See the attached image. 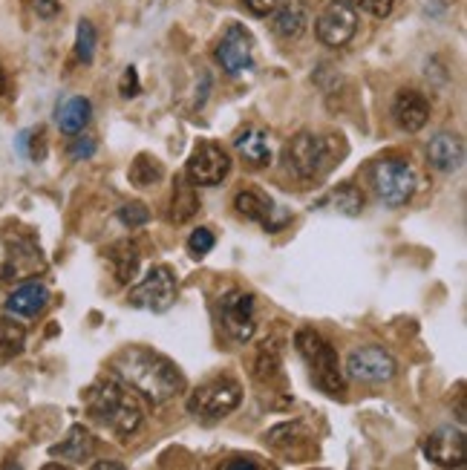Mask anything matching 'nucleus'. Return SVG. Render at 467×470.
I'll return each mask as SVG.
<instances>
[{
	"mask_svg": "<svg viewBox=\"0 0 467 470\" xmlns=\"http://www.w3.org/2000/svg\"><path fill=\"white\" fill-rule=\"evenodd\" d=\"M47 269L41 245L15 226L0 228V280H30Z\"/></svg>",
	"mask_w": 467,
	"mask_h": 470,
	"instance_id": "4",
	"label": "nucleus"
},
{
	"mask_svg": "<svg viewBox=\"0 0 467 470\" xmlns=\"http://www.w3.org/2000/svg\"><path fill=\"white\" fill-rule=\"evenodd\" d=\"M217 315H219V326L225 329V335L237 344H249L254 332H257V303L254 295L231 289L219 297L217 303Z\"/></svg>",
	"mask_w": 467,
	"mask_h": 470,
	"instance_id": "8",
	"label": "nucleus"
},
{
	"mask_svg": "<svg viewBox=\"0 0 467 470\" xmlns=\"http://www.w3.org/2000/svg\"><path fill=\"white\" fill-rule=\"evenodd\" d=\"M185 171L197 188H214L228 176L231 156L223 145H217V141H202V145H197V150L191 153Z\"/></svg>",
	"mask_w": 467,
	"mask_h": 470,
	"instance_id": "12",
	"label": "nucleus"
},
{
	"mask_svg": "<svg viewBox=\"0 0 467 470\" xmlns=\"http://www.w3.org/2000/svg\"><path fill=\"white\" fill-rule=\"evenodd\" d=\"M398 361L384 346H358L346 358V375L363 384H384L395 378Z\"/></svg>",
	"mask_w": 467,
	"mask_h": 470,
	"instance_id": "11",
	"label": "nucleus"
},
{
	"mask_svg": "<svg viewBox=\"0 0 467 470\" xmlns=\"http://www.w3.org/2000/svg\"><path fill=\"white\" fill-rule=\"evenodd\" d=\"M96 470H122V465L119 462H98Z\"/></svg>",
	"mask_w": 467,
	"mask_h": 470,
	"instance_id": "39",
	"label": "nucleus"
},
{
	"mask_svg": "<svg viewBox=\"0 0 467 470\" xmlns=\"http://www.w3.org/2000/svg\"><path fill=\"white\" fill-rule=\"evenodd\" d=\"M214 245H217V237H214L211 228H197L188 237V252H191V257H197V260H202Z\"/></svg>",
	"mask_w": 467,
	"mask_h": 470,
	"instance_id": "32",
	"label": "nucleus"
},
{
	"mask_svg": "<svg viewBox=\"0 0 467 470\" xmlns=\"http://www.w3.org/2000/svg\"><path fill=\"white\" fill-rule=\"evenodd\" d=\"M214 56L219 61V67H223L228 75H240L245 70H251V64H254L251 32L245 30L242 23H228L223 38H219L217 49H214Z\"/></svg>",
	"mask_w": 467,
	"mask_h": 470,
	"instance_id": "13",
	"label": "nucleus"
},
{
	"mask_svg": "<svg viewBox=\"0 0 467 470\" xmlns=\"http://www.w3.org/2000/svg\"><path fill=\"white\" fill-rule=\"evenodd\" d=\"M242 4L249 6V12H254V15L266 18V15H271V9L277 6V0H242Z\"/></svg>",
	"mask_w": 467,
	"mask_h": 470,
	"instance_id": "37",
	"label": "nucleus"
},
{
	"mask_svg": "<svg viewBox=\"0 0 467 470\" xmlns=\"http://www.w3.org/2000/svg\"><path fill=\"white\" fill-rule=\"evenodd\" d=\"M369 185L378 202H384L386 208H401L415 197L419 182H415L410 162L398 159V156H384L369 167Z\"/></svg>",
	"mask_w": 467,
	"mask_h": 470,
	"instance_id": "5",
	"label": "nucleus"
},
{
	"mask_svg": "<svg viewBox=\"0 0 467 470\" xmlns=\"http://www.w3.org/2000/svg\"><path fill=\"white\" fill-rule=\"evenodd\" d=\"M96 450V441L93 436H89V430L84 424H72L70 427V436L61 441V445H55L49 453L52 456H61V459H67L72 465H84L89 456H93Z\"/></svg>",
	"mask_w": 467,
	"mask_h": 470,
	"instance_id": "21",
	"label": "nucleus"
},
{
	"mask_svg": "<svg viewBox=\"0 0 467 470\" xmlns=\"http://www.w3.org/2000/svg\"><path fill=\"white\" fill-rule=\"evenodd\" d=\"M294 346H297V352H301V358L306 361L315 387L323 389V393L332 396V398H344L346 381H344L341 358H337L335 346L327 341V338L315 329H309V326H303V329H297V335H294Z\"/></svg>",
	"mask_w": 467,
	"mask_h": 470,
	"instance_id": "3",
	"label": "nucleus"
},
{
	"mask_svg": "<svg viewBox=\"0 0 467 470\" xmlns=\"http://www.w3.org/2000/svg\"><path fill=\"white\" fill-rule=\"evenodd\" d=\"M234 211H237L242 219L249 223H259L266 231H280L285 223H289V214H283L275 205V200L266 197L263 191L257 188H245L234 197Z\"/></svg>",
	"mask_w": 467,
	"mask_h": 470,
	"instance_id": "15",
	"label": "nucleus"
},
{
	"mask_svg": "<svg viewBox=\"0 0 467 470\" xmlns=\"http://www.w3.org/2000/svg\"><path fill=\"white\" fill-rule=\"evenodd\" d=\"M35 12L44 21H52L61 12V6H58V0H35Z\"/></svg>",
	"mask_w": 467,
	"mask_h": 470,
	"instance_id": "36",
	"label": "nucleus"
},
{
	"mask_svg": "<svg viewBox=\"0 0 467 470\" xmlns=\"http://www.w3.org/2000/svg\"><path fill=\"white\" fill-rule=\"evenodd\" d=\"M242 401V387L228 375L211 378L188 396V413L200 422H219L231 415Z\"/></svg>",
	"mask_w": 467,
	"mask_h": 470,
	"instance_id": "6",
	"label": "nucleus"
},
{
	"mask_svg": "<svg viewBox=\"0 0 467 470\" xmlns=\"http://www.w3.org/2000/svg\"><path fill=\"white\" fill-rule=\"evenodd\" d=\"M197 211H200V200H197V191H193V182L176 179L174 200H171V219L174 223H188Z\"/></svg>",
	"mask_w": 467,
	"mask_h": 470,
	"instance_id": "24",
	"label": "nucleus"
},
{
	"mask_svg": "<svg viewBox=\"0 0 467 470\" xmlns=\"http://www.w3.org/2000/svg\"><path fill=\"white\" fill-rule=\"evenodd\" d=\"M122 96L124 98H133V96H139V73H136V67H127L124 70V75H122Z\"/></svg>",
	"mask_w": 467,
	"mask_h": 470,
	"instance_id": "35",
	"label": "nucleus"
},
{
	"mask_svg": "<svg viewBox=\"0 0 467 470\" xmlns=\"http://www.w3.org/2000/svg\"><path fill=\"white\" fill-rule=\"evenodd\" d=\"M23 341H26V329L15 320H4L0 323V346H4V355L12 358L18 355L23 349Z\"/></svg>",
	"mask_w": 467,
	"mask_h": 470,
	"instance_id": "29",
	"label": "nucleus"
},
{
	"mask_svg": "<svg viewBox=\"0 0 467 470\" xmlns=\"http://www.w3.org/2000/svg\"><path fill=\"white\" fill-rule=\"evenodd\" d=\"M280 372V352L275 344H268L259 349V355H257V367H254V375H257V381H271Z\"/></svg>",
	"mask_w": 467,
	"mask_h": 470,
	"instance_id": "28",
	"label": "nucleus"
},
{
	"mask_svg": "<svg viewBox=\"0 0 467 470\" xmlns=\"http://www.w3.org/2000/svg\"><path fill=\"white\" fill-rule=\"evenodd\" d=\"M119 219H122V226H127V228H141L150 219V211H148L145 202H127V205L119 208Z\"/></svg>",
	"mask_w": 467,
	"mask_h": 470,
	"instance_id": "31",
	"label": "nucleus"
},
{
	"mask_svg": "<svg viewBox=\"0 0 467 470\" xmlns=\"http://www.w3.org/2000/svg\"><path fill=\"white\" fill-rule=\"evenodd\" d=\"M75 56H78V61H81V64H93V58H96V26L89 21L78 23Z\"/></svg>",
	"mask_w": 467,
	"mask_h": 470,
	"instance_id": "30",
	"label": "nucleus"
},
{
	"mask_svg": "<svg viewBox=\"0 0 467 470\" xmlns=\"http://www.w3.org/2000/svg\"><path fill=\"white\" fill-rule=\"evenodd\" d=\"M47 300H49V292H47L44 283L26 280L23 286H18V289L9 295L6 312L9 315H21V318H35L38 312L47 306Z\"/></svg>",
	"mask_w": 467,
	"mask_h": 470,
	"instance_id": "19",
	"label": "nucleus"
},
{
	"mask_svg": "<svg viewBox=\"0 0 467 470\" xmlns=\"http://www.w3.org/2000/svg\"><path fill=\"white\" fill-rule=\"evenodd\" d=\"M89 115H93V104H89L84 96L67 98L58 107V127H61V133L78 136L89 124Z\"/></svg>",
	"mask_w": 467,
	"mask_h": 470,
	"instance_id": "22",
	"label": "nucleus"
},
{
	"mask_svg": "<svg viewBox=\"0 0 467 470\" xmlns=\"http://www.w3.org/2000/svg\"><path fill=\"white\" fill-rule=\"evenodd\" d=\"M113 372L150 404H165L185 389V375L176 363L150 346H127L115 352Z\"/></svg>",
	"mask_w": 467,
	"mask_h": 470,
	"instance_id": "1",
	"label": "nucleus"
},
{
	"mask_svg": "<svg viewBox=\"0 0 467 470\" xmlns=\"http://www.w3.org/2000/svg\"><path fill=\"white\" fill-rule=\"evenodd\" d=\"M96 153V141L89 136H75V141L70 145V156L72 159H89Z\"/></svg>",
	"mask_w": 467,
	"mask_h": 470,
	"instance_id": "34",
	"label": "nucleus"
},
{
	"mask_svg": "<svg viewBox=\"0 0 467 470\" xmlns=\"http://www.w3.org/2000/svg\"><path fill=\"white\" fill-rule=\"evenodd\" d=\"M332 145L327 136L303 130L285 145V165L301 179H318L332 167Z\"/></svg>",
	"mask_w": 467,
	"mask_h": 470,
	"instance_id": "7",
	"label": "nucleus"
},
{
	"mask_svg": "<svg viewBox=\"0 0 467 470\" xmlns=\"http://www.w3.org/2000/svg\"><path fill=\"white\" fill-rule=\"evenodd\" d=\"M165 176V167L162 162L156 159V156L150 153H139L133 165H130V182H133L136 188H153V185H159Z\"/></svg>",
	"mask_w": 467,
	"mask_h": 470,
	"instance_id": "25",
	"label": "nucleus"
},
{
	"mask_svg": "<svg viewBox=\"0 0 467 470\" xmlns=\"http://www.w3.org/2000/svg\"><path fill=\"white\" fill-rule=\"evenodd\" d=\"M107 257H110L115 280H119V283H130L139 274V248L133 243H127V240L115 243Z\"/></svg>",
	"mask_w": 467,
	"mask_h": 470,
	"instance_id": "23",
	"label": "nucleus"
},
{
	"mask_svg": "<svg viewBox=\"0 0 467 470\" xmlns=\"http://www.w3.org/2000/svg\"><path fill=\"white\" fill-rule=\"evenodd\" d=\"M363 202H367L363 200V191L358 185H352V182H346V185H341L332 193V208L344 217H361Z\"/></svg>",
	"mask_w": 467,
	"mask_h": 470,
	"instance_id": "27",
	"label": "nucleus"
},
{
	"mask_svg": "<svg viewBox=\"0 0 467 470\" xmlns=\"http://www.w3.org/2000/svg\"><path fill=\"white\" fill-rule=\"evenodd\" d=\"M87 407H89V415H93L98 424L113 430L119 439L133 436L141 424V407L122 378L115 381V378L107 375V378H101L98 384L89 387L87 389Z\"/></svg>",
	"mask_w": 467,
	"mask_h": 470,
	"instance_id": "2",
	"label": "nucleus"
},
{
	"mask_svg": "<svg viewBox=\"0 0 467 470\" xmlns=\"http://www.w3.org/2000/svg\"><path fill=\"white\" fill-rule=\"evenodd\" d=\"M306 23H309V9L303 0H277V6L271 9V30L285 38V41L301 38Z\"/></svg>",
	"mask_w": 467,
	"mask_h": 470,
	"instance_id": "18",
	"label": "nucleus"
},
{
	"mask_svg": "<svg viewBox=\"0 0 467 470\" xmlns=\"http://www.w3.org/2000/svg\"><path fill=\"white\" fill-rule=\"evenodd\" d=\"M393 122L404 130V133H419L424 124L430 122V101L421 96L419 90H398L393 98Z\"/></svg>",
	"mask_w": 467,
	"mask_h": 470,
	"instance_id": "16",
	"label": "nucleus"
},
{
	"mask_svg": "<svg viewBox=\"0 0 467 470\" xmlns=\"http://www.w3.org/2000/svg\"><path fill=\"white\" fill-rule=\"evenodd\" d=\"M176 292H179L176 274L167 266H153L145 274V280L127 292V303L148 312H167L176 303Z\"/></svg>",
	"mask_w": 467,
	"mask_h": 470,
	"instance_id": "9",
	"label": "nucleus"
},
{
	"mask_svg": "<svg viewBox=\"0 0 467 470\" xmlns=\"http://www.w3.org/2000/svg\"><path fill=\"white\" fill-rule=\"evenodd\" d=\"M234 148L242 156L245 165L251 167H266L271 165V139L266 130H257V127H245L242 133L234 139Z\"/></svg>",
	"mask_w": 467,
	"mask_h": 470,
	"instance_id": "20",
	"label": "nucleus"
},
{
	"mask_svg": "<svg viewBox=\"0 0 467 470\" xmlns=\"http://www.w3.org/2000/svg\"><path fill=\"white\" fill-rule=\"evenodd\" d=\"M266 441L277 450H294L297 445H306L309 441V430L301 422H285V424L271 427L266 433Z\"/></svg>",
	"mask_w": 467,
	"mask_h": 470,
	"instance_id": "26",
	"label": "nucleus"
},
{
	"mask_svg": "<svg viewBox=\"0 0 467 470\" xmlns=\"http://www.w3.org/2000/svg\"><path fill=\"white\" fill-rule=\"evenodd\" d=\"M424 456L438 467H462L467 459V436L462 427L445 424L424 441Z\"/></svg>",
	"mask_w": 467,
	"mask_h": 470,
	"instance_id": "14",
	"label": "nucleus"
},
{
	"mask_svg": "<svg viewBox=\"0 0 467 470\" xmlns=\"http://www.w3.org/2000/svg\"><path fill=\"white\" fill-rule=\"evenodd\" d=\"M6 93V75H4V70H0V96Z\"/></svg>",
	"mask_w": 467,
	"mask_h": 470,
	"instance_id": "40",
	"label": "nucleus"
},
{
	"mask_svg": "<svg viewBox=\"0 0 467 470\" xmlns=\"http://www.w3.org/2000/svg\"><path fill=\"white\" fill-rule=\"evenodd\" d=\"M355 32H358V9L349 0H332V4L323 6L315 21L318 41L329 49H344L346 44H352Z\"/></svg>",
	"mask_w": 467,
	"mask_h": 470,
	"instance_id": "10",
	"label": "nucleus"
},
{
	"mask_svg": "<svg viewBox=\"0 0 467 470\" xmlns=\"http://www.w3.org/2000/svg\"><path fill=\"white\" fill-rule=\"evenodd\" d=\"M358 6L372 18H389L395 9V0H358Z\"/></svg>",
	"mask_w": 467,
	"mask_h": 470,
	"instance_id": "33",
	"label": "nucleus"
},
{
	"mask_svg": "<svg viewBox=\"0 0 467 470\" xmlns=\"http://www.w3.org/2000/svg\"><path fill=\"white\" fill-rule=\"evenodd\" d=\"M225 467H228V470H234V467H245V470H257L259 465H257V462H249V459H245V462L240 459V462H228Z\"/></svg>",
	"mask_w": 467,
	"mask_h": 470,
	"instance_id": "38",
	"label": "nucleus"
},
{
	"mask_svg": "<svg viewBox=\"0 0 467 470\" xmlns=\"http://www.w3.org/2000/svg\"><path fill=\"white\" fill-rule=\"evenodd\" d=\"M427 162L441 174H456L464 165V141L459 133H436L427 145Z\"/></svg>",
	"mask_w": 467,
	"mask_h": 470,
	"instance_id": "17",
	"label": "nucleus"
}]
</instances>
